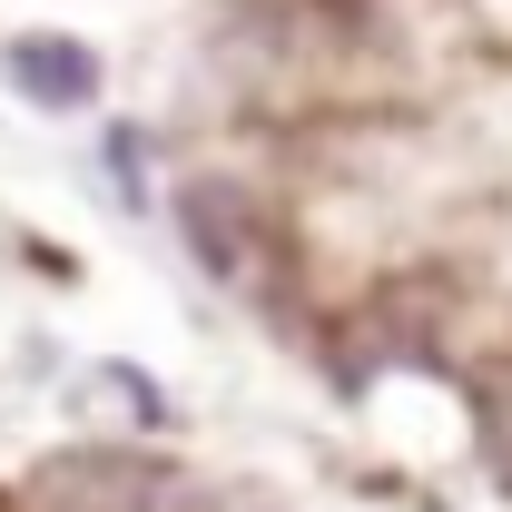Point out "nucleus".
<instances>
[{
  "label": "nucleus",
  "instance_id": "obj_2",
  "mask_svg": "<svg viewBox=\"0 0 512 512\" xmlns=\"http://www.w3.org/2000/svg\"><path fill=\"white\" fill-rule=\"evenodd\" d=\"M168 473L128 444H69L50 463H30V483L10 493V512H158Z\"/></svg>",
  "mask_w": 512,
  "mask_h": 512
},
{
  "label": "nucleus",
  "instance_id": "obj_1",
  "mask_svg": "<svg viewBox=\"0 0 512 512\" xmlns=\"http://www.w3.org/2000/svg\"><path fill=\"white\" fill-rule=\"evenodd\" d=\"M178 237L227 296H276V276L296 266L286 256V207L247 178H217V168L178 178Z\"/></svg>",
  "mask_w": 512,
  "mask_h": 512
},
{
  "label": "nucleus",
  "instance_id": "obj_3",
  "mask_svg": "<svg viewBox=\"0 0 512 512\" xmlns=\"http://www.w3.org/2000/svg\"><path fill=\"white\" fill-rule=\"evenodd\" d=\"M0 79H10L30 109L79 119V109L99 99V50H89V40H60V30H20V40L0 50Z\"/></svg>",
  "mask_w": 512,
  "mask_h": 512
},
{
  "label": "nucleus",
  "instance_id": "obj_4",
  "mask_svg": "<svg viewBox=\"0 0 512 512\" xmlns=\"http://www.w3.org/2000/svg\"><path fill=\"white\" fill-rule=\"evenodd\" d=\"M89 404H119V414H128V434H148V424H158V384H148V375H128V365L89 375Z\"/></svg>",
  "mask_w": 512,
  "mask_h": 512
},
{
  "label": "nucleus",
  "instance_id": "obj_5",
  "mask_svg": "<svg viewBox=\"0 0 512 512\" xmlns=\"http://www.w3.org/2000/svg\"><path fill=\"white\" fill-rule=\"evenodd\" d=\"M483 453H493V473L512 483V384H493V394H483Z\"/></svg>",
  "mask_w": 512,
  "mask_h": 512
}]
</instances>
